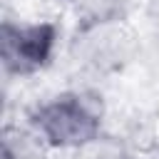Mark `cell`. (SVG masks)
<instances>
[{
	"mask_svg": "<svg viewBox=\"0 0 159 159\" xmlns=\"http://www.w3.org/2000/svg\"><path fill=\"white\" fill-rule=\"evenodd\" d=\"M142 47L139 30L129 17L80 22L67 45V57L77 72L117 77L134 65Z\"/></svg>",
	"mask_w": 159,
	"mask_h": 159,
	"instance_id": "cell-2",
	"label": "cell"
},
{
	"mask_svg": "<svg viewBox=\"0 0 159 159\" xmlns=\"http://www.w3.org/2000/svg\"><path fill=\"white\" fill-rule=\"evenodd\" d=\"M109 117L107 94L94 87H72L35 102L25 119L35 127L50 152H72L104 132Z\"/></svg>",
	"mask_w": 159,
	"mask_h": 159,
	"instance_id": "cell-1",
	"label": "cell"
},
{
	"mask_svg": "<svg viewBox=\"0 0 159 159\" xmlns=\"http://www.w3.org/2000/svg\"><path fill=\"white\" fill-rule=\"evenodd\" d=\"M70 159H134L129 139L117 132H99L97 137L87 139L77 149L70 152Z\"/></svg>",
	"mask_w": 159,
	"mask_h": 159,
	"instance_id": "cell-4",
	"label": "cell"
},
{
	"mask_svg": "<svg viewBox=\"0 0 159 159\" xmlns=\"http://www.w3.org/2000/svg\"><path fill=\"white\" fill-rule=\"evenodd\" d=\"M65 2H67V7L77 15L80 22L129 17L132 10L139 5L137 0H65Z\"/></svg>",
	"mask_w": 159,
	"mask_h": 159,
	"instance_id": "cell-5",
	"label": "cell"
},
{
	"mask_svg": "<svg viewBox=\"0 0 159 159\" xmlns=\"http://www.w3.org/2000/svg\"><path fill=\"white\" fill-rule=\"evenodd\" d=\"M57 25L50 17L10 15L2 17V75L22 80L40 72L55 52Z\"/></svg>",
	"mask_w": 159,
	"mask_h": 159,
	"instance_id": "cell-3",
	"label": "cell"
}]
</instances>
